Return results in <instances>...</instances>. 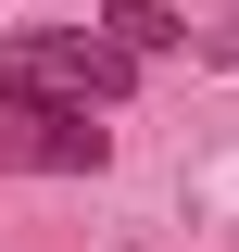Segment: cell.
<instances>
[{
	"label": "cell",
	"instance_id": "cell-1",
	"mask_svg": "<svg viewBox=\"0 0 239 252\" xmlns=\"http://www.w3.org/2000/svg\"><path fill=\"white\" fill-rule=\"evenodd\" d=\"M139 89V63L114 51V38L101 26H51V38H13V51H0V101H126Z\"/></svg>",
	"mask_w": 239,
	"mask_h": 252
},
{
	"label": "cell",
	"instance_id": "cell-4",
	"mask_svg": "<svg viewBox=\"0 0 239 252\" xmlns=\"http://www.w3.org/2000/svg\"><path fill=\"white\" fill-rule=\"evenodd\" d=\"M189 51H202V63H239V13H227V26H202Z\"/></svg>",
	"mask_w": 239,
	"mask_h": 252
},
{
	"label": "cell",
	"instance_id": "cell-2",
	"mask_svg": "<svg viewBox=\"0 0 239 252\" xmlns=\"http://www.w3.org/2000/svg\"><path fill=\"white\" fill-rule=\"evenodd\" d=\"M0 164H26V177H101L114 126H89V101H0Z\"/></svg>",
	"mask_w": 239,
	"mask_h": 252
},
{
	"label": "cell",
	"instance_id": "cell-3",
	"mask_svg": "<svg viewBox=\"0 0 239 252\" xmlns=\"http://www.w3.org/2000/svg\"><path fill=\"white\" fill-rule=\"evenodd\" d=\"M101 38H114L126 63H151V51H177L189 26H177V13H164V0H101Z\"/></svg>",
	"mask_w": 239,
	"mask_h": 252
}]
</instances>
